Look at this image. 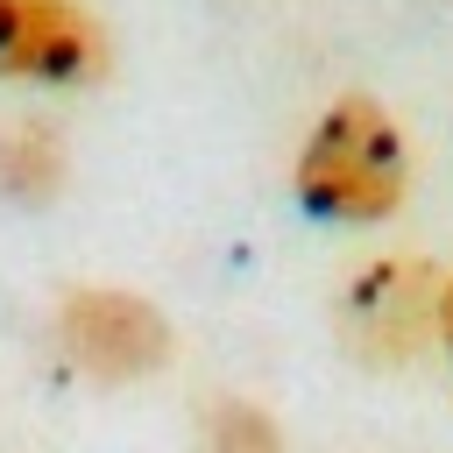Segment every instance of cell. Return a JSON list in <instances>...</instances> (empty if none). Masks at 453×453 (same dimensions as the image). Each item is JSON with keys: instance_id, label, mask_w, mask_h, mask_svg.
Masks as SVG:
<instances>
[{"instance_id": "52a82bcc", "label": "cell", "mask_w": 453, "mask_h": 453, "mask_svg": "<svg viewBox=\"0 0 453 453\" xmlns=\"http://www.w3.org/2000/svg\"><path fill=\"white\" fill-rule=\"evenodd\" d=\"M439 347L453 354V276H439Z\"/></svg>"}, {"instance_id": "5b68a950", "label": "cell", "mask_w": 453, "mask_h": 453, "mask_svg": "<svg viewBox=\"0 0 453 453\" xmlns=\"http://www.w3.org/2000/svg\"><path fill=\"white\" fill-rule=\"evenodd\" d=\"M71 177V149H64V127L28 113L14 127H0V198L21 205V212H42Z\"/></svg>"}, {"instance_id": "6da1fadb", "label": "cell", "mask_w": 453, "mask_h": 453, "mask_svg": "<svg viewBox=\"0 0 453 453\" xmlns=\"http://www.w3.org/2000/svg\"><path fill=\"white\" fill-rule=\"evenodd\" d=\"M403 191H411V149H403V127L389 120V106L375 92L326 99L311 113V127L297 134V156H290L297 212L347 234V226L396 219Z\"/></svg>"}, {"instance_id": "8992f818", "label": "cell", "mask_w": 453, "mask_h": 453, "mask_svg": "<svg viewBox=\"0 0 453 453\" xmlns=\"http://www.w3.org/2000/svg\"><path fill=\"white\" fill-rule=\"evenodd\" d=\"M198 453H283V432L262 403L248 396H219L198 425Z\"/></svg>"}, {"instance_id": "7a4b0ae2", "label": "cell", "mask_w": 453, "mask_h": 453, "mask_svg": "<svg viewBox=\"0 0 453 453\" xmlns=\"http://www.w3.org/2000/svg\"><path fill=\"white\" fill-rule=\"evenodd\" d=\"M50 340L85 382H113V389L163 375L177 354V326L163 319V304L120 283H71L50 311Z\"/></svg>"}, {"instance_id": "277c9868", "label": "cell", "mask_w": 453, "mask_h": 453, "mask_svg": "<svg viewBox=\"0 0 453 453\" xmlns=\"http://www.w3.org/2000/svg\"><path fill=\"white\" fill-rule=\"evenodd\" d=\"M113 71L106 21L85 0H0V78L42 92H85Z\"/></svg>"}, {"instance_id": "3957f363", "label": "cell", "mask_w": 453, "mask_h": 453, "mask_svg": "<svg viewBox=\"0 0 453 453\" xmlns=\"http://www.w3.org/2000/svg\"><path fill=\"white\" fill-rule=\"evenodd\" d=\"M333 333L354 368H411L439 340V269L418 255H375L340 283Z\"/></svg>"}]
</instances>
